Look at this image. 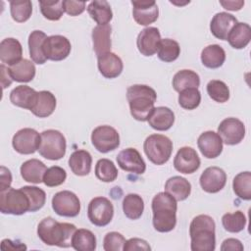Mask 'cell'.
<instances>
[{
  "label": "cell",
  "instance_id": "cell-35",
  "mask_svg": "<svg viewBox=\"0 0 251 251\" xmlns=\"http://www.w3.org/2000/svg\"><path fill=\"white\" fill-rule=\"evenodd\" d=\"M200 85V77L198 74L191 70L178 71L173 78L174 89L180 92L187 88H198Z\"/></svg>",
  "mask_w": 251,
  "mask_h": 251
},
{
  "label": "cell",
  "instance_id": "cell-12",
  "mask_svg": "<svg viewBox=\"0 0 251 251\" xmlns=\"http://www.w3.org/2000/svg\"><path fill=\"white\" fill-rule=\"evenodd\" d=\"M218 134L226 145H235L245 136V126L236 118H226L218 126Z\"/></svg>",
  "mask_w": 251,
  "mask_h": 251
},
{
  "label": "cell",
  "instance_id": "cell-45",
  "mask_svg": "<svg viewBox=\"0 0 251 251\" xmlns=\"http://www.w3.org/2000/svg\"><path fill=\"white\" fill-rule=\"evenodd\" d=\"M201 102V93L198 88H187L179 92L178 104L185 110L196 109Z\"/></svg>",
  "mask_w": 251,
  "mask_h": 251
},
{
  "label": "cell",
  "instance_id": "cell-34",
  "mask_svg": "<svg viewBox=\"0 0 251 251\" xmlns=\"http://www.w3.org/2000/svg\"><path fill=\"white\" fill-rule=\"evenodd\" d=\"M87 12L92 20L98 25H108L113 18V12L110 4L105 0H95L89 3Z\"/></svg>",
  "mask_w": 251,
  "mask_h": 251
},
{
  "label": "cell",
  "instance_id": "cell-26",
  "mask_svg": "<svg viewBox=\"0 0 251 251\" xmlns=\"http://www.w3.org/2000/svg\"><path fill=\"white\" fill-rule=\"evenodd\" d=\"M46 171V165L37 159L27 160L21 166V176L24 180L35 184L43 182V176Z\"/></svg>",
  "mask_w": 251,
  "mask_h": 251
},
{
  "label": "cell",
  "instance_id": "cell-47",
  "mask_svg": "<svg viewBox=\"0 0 251 251\" xmlns=\"http://www.w3.org/2000/svg\"><path fill=\"white\" fill-rule=\"evenodd\" d=\"M66 178V171L59 166H53L47 169L45 172L43 176V183L48 187H55L64 183Z\"/></svg>",
  "mask_w": 251,
  "mask_h": 251
},
{
  "label": "cell",
  "instance_id": "cell-43",
  "mask_svg": "<svg viewBox=\"0 0 251 251\" xmlns=\"http://www.w3.org/2000/svg\"><path fill=\"white\" fill-rule=\"evenodd\" d=\"M207 93L211 99L218 103H225L229 99V89L222 80H210L207 84Z\"/></svg>",
  "mask_w": 251,
  "mask_h": 251
},
{
  "label": "cell",
  "instance_id": "cell-23",
  "mask_svg": "<svg viewBox=\"0 0 251 251\" xmlns=\"http://www.w3.org/2000/svg\"><path fill=\"white\" fill-rule=\"evenodd\" d=\"M111 31L112 27L110 25H97L92 30V42L93 50L95 54L101 56L103 54L111 52Z\"/></svg>",
  "mask_w": 251,
  "mask_h": 251
},
{
  "label": "cell",
  "instance_id": "cell-11",
  "mask_svg": "<svg viewBox=\"0 0 251 251\" xmlns=\"http://www.w3.org/2000/svg\"><path fill=\"white\" fill-rule=\"evenodd\" d=\"M40 141L41 136L35 129L25 127L15 133L12 139V145L18 153L28 155L38 150Z\"/></svg>",
  "mask_w": 251,
  "mask_h": 251
},
{
  "label": "cell",
  "instance_id": "cell-38",
  "mask_svg": "<svg viewBox=\"0 0 251 251\" xmlns=\"http://www.w3.org/2000/svg\"><path fill=\"white\" fill-rule=\"evenodd\" d=\"M157 53L161 61L171 63L178 58L180 54V47L176 40L171 38H164L160 41Z\"/></svg>",
  "mask_w": 251,
  "mask_h": 251
},
{
  "label": "cell",
  "instance_id": "cell-48",
  "mask_svg": "<svg viewBox=\"0 0 251 251\" xmlns=\"http://www.w3.org/2000/svg\"><path fill=\"white\" fill-rule=\"evenodd\" d=\"M126 241L123 234L117 231H111L104 237L103 248L105 251H122L124 250Z\"/></svg>",
  "mask_w": 251,
  "mask_h": 251
},
{
  "label": "cell",
  "instance_id": "cell-37",
  "mask_svg": "<svg viewBox=\"0 0 251 251\" xmlns=\"http://www.w3.org/2000/svg\"><path fill=\"white\" fill-rule=\"evenodd\" d=\"M123 210L126 218L130 220L139 219L144 210V202L141 196L135 193H129L123 200Z\"/></svg>",
  "mask_w": 251,
  "mask_h": 251
},
{
  "label": "cell",
  "instance_id": "cell-9",
  "mask_svg": "<svg viewBox=\"0 0 251 251\" xmlns=\"http://www.w3.org/2000/svg\"><path fill=\"white\" fill-rule=\"evenodd\" d=\"M91 142L95 149L101 153H108L120 145L118 131L110 126H99L91 133Z\"/></svg>",
  "mask_w": 251,
  "mask_h": 251
},
{
  "label": "cell",
  "instance_id": "cell-16",
  "mask_svg": "<svg viewBox=\"0 0 251 251\" xmlns=\"http://www.w3.org/2000/svg\"><path fill=\"white\" fill-rule=\"evenodd\" d=\"M201 161L197 152L188 146L178 149L175 159L174 167L181 174H193L200 167Z\"/></svg>",
  "mask_w": 251,
  "mask_h": 251
},
{
  "label": "cell",
  "instance_id": "cell-44",
  "mask_svg": "<svg viewBox=\"0 0 251 251\" xmlns=\"http://www.w3.org/2000/svg\"><path fill=\"white\" fill-rule=\"evenodd\" d=\"M39 6L43 17L50 21L60 20L65 11L62 0L39 1Z\"/></svg>",
  "mask_w": 251,
  "mask_h": 251
},
{
  "label": "cell",
  "instance_id": "cell-41",
  "mask_svg": "<svg viewBox=\"0 0 251 251\" xmlns=\"http://www.w3.org/2000/svg\"><path fill=\"white\" fill-rule=\"evenodd\" d=\"M222 224L225 229L228 232H239L246 226V217L241 211L234 213H226L222 218Z\"/></svg>",
  "mask_w": 251,
  "mask_h": 251
},
{
  "label": "cell",
  "instance_id": "cell-54",
  "mask_svg": "<svg viewBox=\"0 0 251 251\" xmlns=\"http://www.w3.org/2000/svg\"><path fill=\"white\" fill-rule=\"evenodd\" d=\"M0 69H1V83H2V87L4 89L12 83L13 79L10 76V74L8 72V68H6L4 66V64H2L0 66Z\"/></svg>",
  "mask_w": 251,
  "mask_h": 251
},
{
  "label": "cell",
  "instance_id": "cell-36",
  "mask_svg": "<svg viewBox=\"0 0 251 251\" xmlns=\"http://www.w3.org/2000/svg\"><path fill=\"white\" fill-rule=\"evenodd\" d=\"M72 247L77 251H94L96 249V237L89 229H76L72 239Z\"/></svg>",
  "mask_w": 251,
  "mask_h": 251
},
{
  "label": "cell",
  "instance_id": "cell-1",
  "mask_svg": "<svg viewBox=\"0 0 251 251\" xmlns=\"http://www.w3.org/2000/svg\"><path fill=\"white\" fill-rule=\"evenodd\" d=\"M75 230V225L59 223L51 217L44 218L37 226L38 237L43 243L64 248L72 246V239Z\"/></svg>",
  "mask_w": 251,
  "mask_h": 251
},
{
  "label": "cell",
  "instance_id": "cell-28",
  "mask_svg": "<svg viewBox=\"0 0 251 251\" xmlns=\"http://www.w3.org/2000/svg\"><path fill=\"white\" fill-rule=\"evenodd\" d=\"M165 192L172 195L176 201H182L190 195L191 184L186 178L175 176L166 181Z\"/></svg>",
  "mask_w": 251,
  "mask_h": 251
},
{
  "label": "cell",
  "instance_id": "cell-30",
  "mask_svg": "<svg viewBox=\"0 0 251 251\" xmlns=\"http://www.w3.org/2000/svg\"><path fill=\"white\" fill-rule=\"evenodd\" d=\"M35 71L34 64L27 59H22L20 62L8 68L11 78L18 82H28L32 80Z\"/></svg>",
  "mask_w": 251,
  "mask_h": 251
},
{
  "label": "cell",
  "instance_id": "cell-29",
  "mask_svg": "<svg viewBox=\"0 0 251 251\" xmlns=\"http://www.w3.org/2000/svg\"><path fill=\"white\" fill-rule=\"evenodd\" d=\"M56 108V98L50 91L42 90L37 92V98L30 112L38 118H46L53 114Z\"/></svg>",
  "mask_w": 251,
  "mask_h": 251
},
{
  "label": "cell",
  "instance_id": "cell-10",
  "mask_svg": "<svg viewBox=\"0 0 251 251\" xmlns=\"http://www.w3.org/2000/svg\"><path fill=\"white\" fill-rule=\"evenodd\" d=\"M52 208L59 216L73 218L80 212V201L74 192L63 190L53 196Z\"/></svg>",
  "mask_w": 251,
  "mask_h": 251
},
{
  "label": "cell",
  "instance_id": "cell-40",
  "mask_svg": "<svg viewBox=\"0 0 251 251\" xmlns=\"http://www.w3.org/2000/svg\"><path fill=\"white\" fill-rule=\"evenodd\" d=\"M95 176L101 181L112 182L118 176V170L111 160L100 159L95 166Z\"/></svg>",
  "mask_w": 251,
  "mask_h": 251
},
{
  "label": "cell",
  "instance_id": "cell-20",
  "mask_svg": "<svg viewBox=\"0 0 251 251\" xmlns=\"http://www.w3.org/2000/svg\"><path fill=\"white\" fill-rule=\"evenodd\" d=\"M237 24L236 18L228 13H217L210 24L212 34L221 40H227L228 34L232 27Z\"/></svg>",
  "mask_w": 251,
  "mask_h": 251
},
{
  "label": "cell",
  "instance_id": "cell-19",
  "mask_svg": "<svg viewBox=\"0 0 251 251\" xmlns=\"http://www.w3.org/2000/svg\"><path fill=\"white\" fill-rule=\"evenodd\" d=\"M197 145L202 155L208 159H214L221 155L223 151V140L221 136L212 130L200 134Z\"/></svg>",
  "mask_w": 251,
  "mask_h": 251
},
{
  "label": "cell",
  "instance_id": "cell-4",
  "mask_svg": "<svg viewBox=\"0 0 251 251\" xmlns=\"http://www.w3.org/2000/svg\"><path fill=\"white\" fill-rule=\"evenodd\" d=\"M215 222L208 215H198L190 223L192 251H214L216 247Z\"/></svg>",
  "mask_w": 251,
  "mask_h": 251
},
{
  "label": "cell",
  "instance_id": "cell-22",
  "mask_svg": "<svg viewBox=\"0 0 251 251\" xmlns=\"http://www.w3.org/2000/svg\"><path fill=\"white\" fill-rule=\"evenodd\" d=\"M23 47L19 40L13 37L5 38L0 43V60L3 64L13 66L22 60Z\"/></svg>",
  "mask_w": 251,
  "mask_h": 251
},
{
  "label": "cell",
  "instance_id": "cell-25",
  "mask_svg": "<svg viewBox=\"0 0 251 251\" xmlns=\"http://www.w3.org/2000/svg\"><path fill=\"white\" fill-rule=\"evenodd\" d=\"M36 98L37 91L27 85H19L10 93V101L13 105L24 109H28L29 111L34 106Z\"/></svg>",
  "mask_w": 251,
  "mask_h": 251
},
{
  "label": "cell",
  "instance_id": "cell-17",
  "mask_svg": "<svg viewBox=\"0 0 251 251\" xmlns=\"http://www.w3.org/2000/svg\"><path fill=\"white\" fill-rule=\"evenodd\" d=\"M132 16L134 21L140 25H149L157 21L159 9L154 0L151 1H131Z\"/></svg>",
  "mask_w": 251,
  "mask_h": 251
},
{
  "label": "cell",
  "instance_id": "cell-6",
  "mask_svg": "<svg viewBox=\"0 0 251 251\" xmlns=\"http://www.w3.org/2000/svg\"><path fill=\"white\" fill-rule=\"evenodd\" d=\"M39 154L48 160H60L66 154V138L59 130L47 129L41 132Z\"/></svg>",
  "mask_w": 251,
  "mask_h": 251
},
{
  "label": "cell",
  "instance_id": "cell-27",
  "mask_svg": "<svg viewBox=\"0 0 251 251\" xmlns=\"http://www.w3.org/2000/svg\"><path fill=\"white\" fill-rule=\"evenodd\" d=\"M92 157L86 150L80 149L73 152L69 158V166L75 176H87L91 171Z\"/></svg>",
  "mask_w": 251,
  "mask_h": 251
},
{
  "label": "cell",
  "instance_id": "cell-15",
  "mask_svg": "<svg viewBox=\"0 0 251 251\" xmlns=\"http://www.w3.org/2000/svg\"><path fill=\"white\" fill-rule=\"evenodd\" d=\"M202 189L208 193H217L226 183V174L219 167H209L200 176L199 179Z\"/></svg>",
  "mask_w": 251,
  "mask_h": 251
},
{
  "label": "cell",
  "instance_id": "cell-49",
  "mask_svg": "<svg viewBox=\"0 0 251 251\" xmlns=\"http://www.w3.org/2000/svg\"><path fill=\"white\" fill-rule=\"evenodd\" d=\"M65 12L70 16H78L85 10V2L65 0L63 1Z\"/></svg>",
  "mask_w": 251,
  "mask_h": 251
},
{
  "label": "cell",
  "instance_id": "cell-31",
  "mask_svg": "<svg viewBox=\"0 0 251 251\" xmlns=\"http://www.w3.org/2000/svg\"><path fill=\"white\" fill-rule=\"evenodd\" d=\"M46 38L47 35L41 30H33L28 36L29 56L31 60L38 65L44 64L47 60L43 52V44Z\"/></svg>",
  "mask_w": 251,
  "mask_h": 251
},
{
  "label": "cell",
  "instance_id": "cell-3",
  "mask_svg": "<svg viewBox=\"0 0 251 251\" xmlns=\"http://www.w3.org/2000/svg\"><path fill=\"white\" fill-rule=\"evenodd\" d=\"M126 99L128 101L131 116L139 122L148 121L157 99L156 91L145 84H134L127 88Z\"/></svg>",
  "mask_w": 251,
  "mask_h": 251
},
{
  "label": "cell",
  "instance_id": "cell-21",
  "mask_svg": "<svg viewBox=\"0 0 251 251\" xmlns=\"http://www.w3.org/2000/svg\"><path fill=\"white\" fill-rule=\"evenodd\" d=\"M98 70L106 78H115L119 76L124 69L122 59L113 52H109L97 57Z\"/></svg>",
  "mask_w": 251,
  "mask_h": 251
},
{
  "label": "cell",
  "instance_id": "cell-53",
  "mask_svg": "<svg viewBox=\"0 0 251 251\" xmlns=\"http://www.w3.org/2000/svg\"><path fill=\"white\" fill-rule=\"evenodd\" d=\"M220 4L226 10L238 11L243 7L244 1H220Z\"/></svg>",
  "mask_w": 251,
  "mask_h": 251
},
{
  "label": "cell",
  "instance_id": "cell-8",
  "mask_svg": "<svg viewBox=\"0 0 251 251\" xmlns=\"http://www.w3.org/2000/svg\"><path fill=\"white\" fill-rule=\"evenodd\" d=\"M114 216V206L106 197L93 198L87 208V217L91 224L97 226H105L112 221Z\"/></svg>",
  "mask_w": 251,
  "mask_h": 251
},
{
  "label": "cell",
  "instance_id": "cell-52",
  "mask_svg": "<svg viewBox=\"0 0 251 251\" xmlns=\"http://www.w3.org/2000/svg\"><path fill=\"white\" fill-rule=\"evenodd\" d=\"M12 182V175L11 172L5 168L4 166H1L0 168V191L6 190L10 187Z\"/></svg>",
  "mask_w": 251,
  "mask_h": 251
},
{
  "label": "cell",
  "instance_id": "cell-33",
  "mask_svg": "<svg viewBox=\"0 0 251 251\" xmlns=\"http://www.w3.org/2000/svg\"><path fill=\"white\" fill-rule=\"evenodd\" d=\"M226 61V52L218 44H212L205 47L201 52V62L209 69H218Z\"/></svg>",
  "mask_w": 251,
  "mask_h": 251
},
{
  "label": "cell",
  "instance_id": "cell-18",
  "mask_svg": "<svg viewBox=\"0 0 251 251\" xmlns=\"http://www.w3.org/2000/svg\"><path fill=\"white\" fill-rule=\"evenodd\" d=\"M161 34L157 27L148 26L142 29L136 39L138 51L144 56L154 55L159 48Z\"/></svg>",
  "mask_w": 251,
  "mask_h": 251
},
{
  "label": "cell",
  "instance_id": "cell-39",
  "mask_svg": "<svg viewBox=\"0 0 251 251\" xmlns=\"http://www.w3.org/2000/svg\"><path fill=\"white\" fill-rule=\"evenodd\" d=\"M234 193L243 200L251 199V173L242 172L236 175L232 181Z\"/></svg>",
  "mask_w": 251,
  "mask_h": 251
},
{
  "label": "cell",
  "instance_id": "cell-51",
  "mask_svg": "<svg viewBox=\"0 0 251 251\" xmlns=\"http://www.w3.org/2000/svg\"><path fill=\"white\" fill-rule=\"evenodd\" d=\"M243 248L240 240L235 238H227L224 240L221 246L222 251H242Z\"/></svg>",
  "mask_w": 251,
  "mask_h": 251
},
{
  "label": "cell",
  "instance_id": "cell-5",
  "mask_svg": "<svg viewBox=\"0 0 251 251\" xmlns=\"http://www.w3.org/2000/svg\"><path fill=\"white\" fill-rule=\"evenodd\" d=\"M143 149L148 159L160 166L169 161L173 152V142L169 137L155 133L145 139Z\"/></svg>",
  "mask_w": 251,
  "mask_h": 251
},
{
  "label": "cell",
  "instance_id": "cell-2",
  "mask_svg": "<svg viewBox=\"0 0 251 251\" xmlns=\"http://www.w3.org/2000/svg\"><path fill=\"white\" fill-rule=\"evenodd\" d=\"M176 200L167 192H160L153 197V226L159 232H169L176 225Z\"/></svg>",
  "mask_w": 251,
  "mask_h": 251
},
{
  "label": "cell",
  "instance_id": "cell-55",
  "mask_svg": "<svg viewBox=\"0 0 251 251\" xmlns=\"http://www.w3.org/2000/svg\"><path fill=\"white\" fill-rule=\"evenodd\" d=\"M15 242H13L10 239H4L1 242V249L2 250H21V249H26V247L24 244H14Z\"/></svg>",
  "mask_w": 251,
  "mask_h": 251
},
{
  "label": "cell",
  "instance_id": "cell-24",
  "mask_svg": "<svg viewBox=\"0 0 251 251\" xmlns=\"http://www.w3.org/2000/svg\"><path fill=\"white\" fill-rule=\"evenodd\" d=\"M175 123V114L168 107H156L148 118L149 126L159 131L170 129Z\"/></svg>",
  "mask_w": 251,
  "mask_h": 251
},
{
  "label": "cell",
  "instance_id": "cell-14",
  "mask_svg": "<svg viewBox=\"0 0 251 251\" xmlns=\"http://www.w3.org/2000/svg\"><path fill=\"white\" fill-rule=\"evenodd\" d=\"M117 162L122 170L136 175H142L146 170V164L135 148L122 150L117 156Z\"/></svg>",
  "mask_w": 251,
  "mask_h": 251
},
{
  "label": "cell",
  "instance_id": "cell-42",
  "mask_svg": "<svg viewBox=\"0 0 251 251\" xmlns=\"http://www.w3.org/2000/svg\"><path fill=\"white\" fill-rule=\"evenodd\" d=\"M11 16L17 23L26 22L32 13V4L30 1H11L10 2Z\"/></svg>",
  "mask_w": 251,
  "mask_h": 251
},
{
  "label": "cell",
  "instance_id": "cell-13",
  "mask_svg": "<svg viewBox=\"0 0 251 251\" xmlns=\"http://www.w3.org/2000/svg\"><path fill=\"white\" fill-rule=\"evenodd\" d=\"M71 42L63 35L48 36L43 44V52L48 60L62 61L71 53Z\"/></svg>",
  "mask_w": 251,
  "mask_h": 251
},
{
  "label": "cell",
  "instance_id": "cell-46",
  "mask_svg": "<svg viewBox=\"0 0 251 251\" xmlns=\"http://www.w3.org/2000/svg\"><path fill=\"white\" fill-rule=\"evenodd\" d=\"M28 196L29 199V212H35L40 210L46 201L45 191L37 186H23L21 187Z\"/></svg>",
  "mask_w": 251,
  "mask_h": 251
},
{
  "label": "cell",
  "instance_id": "cell-7",
  "mask_svg": "<svg viewBox=\"0 0 251 251\" xmlns=\"http://www.w3.org/2000/svg\"><path fill=\"white\" fill-rule=\"evenodd\" d=\"M29 207L28 196L22 188L9 187L0 191V211L2 214L23 215L29 212Z\"/></svg>",
  "mask_w": 251,
  "mask_h": 251
},
{
  "label": "cell",
  "instance_id": "cell-50",
  "mask_svg": "<svg viewBox=\"0 0 251 251\" xmlns=\"http://www.w3.org/2000/svg\"><path fill=\"white\" fill-rule=\"evenodd\" d=\"M150 251L151 247L145 241L144 239L141 238H130L126 241L125 246H124V251Z\"/></svg>",
  "mask_w": 251,
  "mask_h": 251
},
{
  "label": "cell",
  "instance_id": "cell-32",
  "mask_svg": "<svg viewBox=\"0 0 251 251\" xmlns=\"http://www.w3.org/2000/svg\"><path fill=\"white\" fill-rule=\"evenodd\" d=\"M229 45L234 49H242L251 40V27L246 23H237L227 37Z\"/></svg>",
  "mask_w": 251,
  "mask_h": 251
}]
</instances>
